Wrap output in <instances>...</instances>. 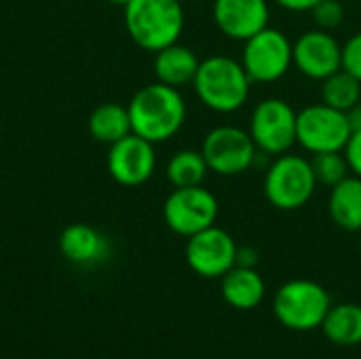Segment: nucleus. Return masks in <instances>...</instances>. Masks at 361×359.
Listing matches in <instances>:
<instances>
[{"label":"nucleus","instance_id":"nucleus-6","mask_svg":"<svg viewBox=\"0 0 361 359\" xmlns=\"http://www.w3.org/2000/svg\"><path fill=\"white\" fill-rule=\"evenodd\" d=\"M353 129L355 123L349 112L336 110L324 102L311 104L298 110L296 144L311 154L345 150Z\"/></svg>","mask_w":361,"mask_h":359},{"label":"nucleus","instance_id":"nucleus-9","mask_svg":"<svg viewBox=\"0 0 361 359\" xmlns=\"http://www.w3.org/2000/svg\"><path fill=\"white\" fill-rule=\"evenodd\" d=\"M218 214H220V203L216 195L203 184L173 188L163 203L165 224L176 235H182L186 239L214 226Z\"/></svg>","mask_w":361,"mask_h":359},{"label":"nucleus","instance_id":"nucleus-1","mask_svg":"<svg viewBox=\"0 0 361 359\" xmlns=\"http://www.w3.org/2000/svg\"><path fill=\"white\" fill-rule=\"evenodd\" d=\"M131 131L152 144L173 138L186 121V102L180 89L152 83L142 87L127 106Z\"/></svg>","mask_w":361,"mask_h":359},{"label":"nucleus","instance_id":"nucleus-12","mask_svg":"<svg viewBox=\"0 0 361 359\" xmlns=\"http://www.w3.org/2000/svg\"><path fill=\"white\" fill-rule=\"evenodd\" d=\"M296 70L313 80H324L343 68V44L326 30H309L294 42Z\"/></svg>","mask_w":361,"mask_h":359},{"label":"nucleus","instance_id":"nucleus-31","mask_svg":"<svg viewBox=\"0 0 361 359\" xmlns=\"http://www.w3.org/2000/svg\"><path fill=\"white\" fill-rule=\"evenodd\" d=\"M360 252H361V239H360Z\"/></svg>","mask_w":361,"mask_h":359},{"label":"nucleus","instance_id":"nucleus-11","mask_svg":"<svg viewBox=\"0 0 361 359\" xmlns=\"http://www.w3.org/2000/svg\"><path fill=\"white\" fill-rule=\"evenodd\" d=\"M237 250L233 235L220 226H209L186 241V262L188 267L207 279H220L237 264Z\"/></svg>","mask_w":361,"mask_h":359},{"label":"nucleus","instance_id":"nucleus-23","mask_svg":"<svg viewBox=\"0 0 361 359\" xmlns=\"http://www.w3.org/2000/svg\"><path fill=\"white\" fill-rule=\"evenodd\" d=\"M311 167H313L317 186L322 184V186L332 188V186H336L338 182H343L347 176H351V169H349V163H347V157H345L343 150L313 154Z\"/></svg>","mask_w":361,"mask_h":359},{"label":"nucleus","instance_id":"nucleus-13","mask_svg":"<svg viewBox=\"0 0 361 359\" xmlns=\"http://www.w3.org/2000/svg\"><path fill=\"white\" fill-rule=\"evenodd\" d=\"M157 169L154 144L129 133L108 150V171L123 186H140L152 178Z\"/></svg>","mask_w":361,"mask_h":359},{"label":"nucleus","instance_id":"nucleus-27","mask_svg":"<svg viewBox=\"0 0 361 359\" xmlns=\"http://www.w3.org/2000/svg\"><path fill=\"white\" fill-rule=\"evenodd\" d=\"M281 8L292 13H309L319 0H275Z\"/></svg>","mask_w":361,"mask_h":359},{"label":"nucleus","instance_id":"nucleus-8","mask_svg":"<svg viewBox=\"0 0 361 359\" xmlns=\"http://www.w3.org/2000/svg\"><path fill=\"white\" fill-rule=\"evenodd\" d=\"M298 112L281 97H267L256 104L250 116V135L258 152L279 157L296 144Z\"/></svg>","mask_w":361,"mask_h":359},{"label":"nucleus","instance_id":"nucleus-30","mask_svg":"<svg viewBox=\"0 0 361 359\" xmlns=\"http://www.w3.org/2000/svg\"><path fill=\"white\" fill-rule=\"evenodd\" d=\"M108 2H110V4H116V6H125L129 0H108Z\"/></svg>","mask_w":361,"mask_h":359},{"label":"nucleus","instance_id":"nucleus-19","mask_svg":"<svg viewBox=\"0 0 361 359\" xmlns=\"http://www.w3.org/2000/svg\"><path fill=\"white\" fill-rule=\"evenodd\" d=\"M89 133L93 140L102 144H116L118 140L127 138L131 131L129 110L121 104H102L89 116Z\"/></svg>","mask_w":361,"mask_h":359},{"label":"nucleus","instance_id":"nucleus-20","mask_svg":"<svg viewBox=\"0 0 361 359\" xmlns=\"http://www.w3.org/2000/svg\"><path fill=\"white\" fill-rule=\"evenodd\" d=\"M322 330L328 341L341 347H355L361 343V307L353 303L330 307Z\"/></svg>","mask_w":361,"mask_h":359},{"label":"nucleus","instance_id":"nucleus-5","mask_svg":"<svg viewBox=\"0 0 361 359\" xmlns=\"http://www.w3.org/2000/svg\"><path fill=\"white\" fill-rule=\"evenodd\" d=\"M317 190V180L311 167V159L300 154H279L271 163L264 176V197L267 201L281 209L294 212L307 205Z\"/></svg>","mask_w":361,"mask_h":359},{"label":"nucleus","instance_id":"nucleus-7","mask_svg":"<svg viewBox=\"0 0 361 359\" xmlns=\"http://www.w3.org/2000/svg\"><path fill=\"white\" fill-rule=\"evenodd\" d=\"M239 61L252 83H277L294 66V42L281 30L267 25L243 42Z\"/></svg>","mask_w":361,"mask_h":359},{"label":"nucleus","instance_id":"nucleus-18","mask_svg":"<svg viewBox=\"0 0 361 359\" xmlns=\"http://www.w3.org/2000/svg\"><path fill=\"white\" fill-rule=\"evenodd\" d=\"M328 212L332 222L349 233L361 231V178L347 176L343 182L330 188Z\"/></svg>","mask_w":361,"mask_h":359},{"label":"nucleus","instance_id":"nucleus-21","mask_svg":"<svg viewBox=\"0 0 361 359\" xmlns=\"http://www.w3.org/2000/svg\"><path fill=\"white\" fill-rule=\"evenodd\" d=\"M322 102L351 114L361 102V80L341 68L322 80Z\"/></svg>","mask_w":361,"mask_h":359},{"label":"nucleus","instance_id":"nucleus-29","mask_svg":"<svg viewBox=\"0 0 361 359\" xmlns=\"http://www.w3.org/2000/svg\"><path fill=\"white\" fill-rule=\"evenodd\" d=\"M355 112V118H353V123H355V127H361V102H360V106L353 110Z\"/></svg>","mask_w":361,"mask_h":359},{"label":"nucleus","instance_id":"nucleus-17","mask_svg":"<svg viewBox=\"0 0 361 359\" xmlns=\"http://www.w3.org/2000/svg\"><path fill=\"white\" fill-rule=\"evenodd\" d=\"M201 59L197 57V53L180 42H173L161 51H157L154 55V74L157 80L169 87H184V85H192L195 74L199 70Z\"/></svg>","mask_w":361,"mask_h":359},{"label":"nucleus","instance_id":"nucleus-10","mask_svg":"<svg viewBox=\"0 0 361 359\" xmlns=\"http://www.w3.org/2000/svg\"><path fill=\"white\" fill-rule=\"evenodd\" d=\"M201 152L209 171L226 178L250 171L258 157V148L250 131L235 125H220L207 131Z\"/></svg>","mask_w":361,"mask_h":359},{"label":"nucleus","instance_id":"nucleus-16","mask_svg":"<svg viewBox=\"0 0 361 359\" xmlns=\"http://www.w3.org/2000/svg\"><path fill=\"white\" fill-rule=\"evenodd\" d=\"M108 239L93 226L76 222L59 235V252L76 264H95L108 256Z\"/></svg>","mask_w":361,"mask_h":359},{"label":"nucleus","instance_id":"nucleus-24","mask_svg":"<svg viewBox=\"0 0 361 359\" xmlns=\"http://www.w3.org/2000/svg\"><path fill=\"white\" fill-rule=\"evenodd\" d=\"M309 13L313 15L315 25L326 32L336 30L345 19V6L341 0H319Z\"/></svg>","mask_w":361,"mask_h":359},{"label":"nucleus","instance_id":"nucleus-2","mask_svg":"<svg viewBox=\"0 0 361 359\" xmlns=\"http://www.w3.org/2000/svg\"><path fill=\"white\" fill-rule=\"evenodd\" d=\"M252 80L239 59L226 55H209L201 59L192 87L201 104L214 112L231 114L243 108L250 97Z\"/></svg>","mask_w":361,"mask_h":359},{"label":"nucleus","instance_id":"nucleus-22","mask_svg":"<svg viewBox=\"0 0 361 359\" xmlns=\"http://www.w3.org/2000/svg\"><path fill=\"white\" fill-rule=\"evenodd\" d=\"M209 167L205 163V157L201 150H180L176 152L167 163V180L173 188H186V186H199L207 178Z\"/></svg>","mask_w":361,"mask_h":359},{"label":"nucleus","instance_id":"nucleus-15","mask_svg":"<svg viewBox=\"0 0 361 359\" xmlns=\"http://www.w3.org/2000/svg\"><path fill=\"white\" fill-rule=\"evenodd\" d=\"M220 292L226 305H231L233 309L252 311L264 300L267 286L256 269L235 264L228 273L220 277Z\"/></svg>","mask_w":361,"mask_h":359},{"label":"nucleus","instance_id":"nucleus-28","mask_svg":"<svg viewBox=\"0 0 361 359\" xmlns=\"http://www.w3.org/2000/svg\"><path fill=\"white\" fill-rule=\"evenodd\" d=\"M237 264L239 267H252V269H256V264H258V252L254 248H239L237 250Z\"/></svg>","mask_w":361,"mask_h":359},{"label":"nucleus","instance_id":"nucleus-25","mask_svg":"<svg viewBox=\"0 0 361 359\" xmlns=\"http://www.w3.org/2000/svg\"><path fill=\"white\" fill-rule=\"evenodd\" d=\"M343 68L361 80V32L343 44Z\"/></svg>","mask_w":361,"mask_h":359},{"label":"nucleus","instance_id":"nucleus-4","mask_svg":"<svg viewBox=\"0 0 361 359\" xmlns=\"http://www.w3.org/2000/svg\"><path fill=\"white\" fill-rule=\"evenodd\" d=\"M332 307L328 290L311 279H292L283 284L273 298V313L279 324L294 332L322 328Z\"/></svg>","mask_w":361,"mask_h":359},{"label":"nucleus","instance_id":"nucleus-14","mask_svg":"<svg viewBox=\"0 0 361 359\" xmlns=\"http://www.w3.org/2000/svg\"><path fill=\"white\" fill-rule=\"evenodd\" d=\"M214 21L231 38L245 42L269 25L271 6L267 0H214Z\"/></svg>","mask_w":361,"mask_h":359},{"label":"nucleus","instance_id":"nucleus-3","mask_svg":"<svg viewBox=\"0 0 361 359\" xmlns=\"http://www.w3.org/2000/svg\"><path fill=\"white\" fill-rule=\"evenodd\" d=\"M125 28L131 40L144 51L157 53L184 32V6L180 0H129L125 6Z\"/></svg>","mask_w":361,"mask_h":359},{"label":"nucleus","instance_id":"nucleus-26","mask_svg":"<svg viewBox=\"0 0 361 359\" xmlns=\"http://www.w3.org/2000/svg\"><path fill=\"white\" fill-rule=\"evenodd\" d=\"M345 157H347V163H349V169L353 176L361 178V127H355L347 146H345Z\"/></svg>","mask_w":361,"mask_h":359}]
</instances>
